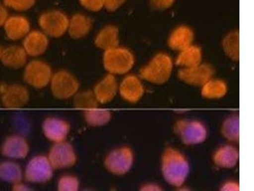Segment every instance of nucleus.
Returning a JSON list of instances; mask_svg holds the SVG:
<instances>
[{"mask_svg": "<svg viewBox=\"0 0 254 191\" xmlns=\"http://www.w3.org/2000/svg\"><path fill=\"white\" fill-rule=\"evenodd\" d=\"M190 163L182 152L172 147L165 148L161 158V171L165 181L175 188H180L187 181Z\"/></svg>", "mask_w": 254, "mask_h": 191, "instance_id": "1", "label": "nucleus"}, {"mask_svg": "<svg viewBox=\"0 0 254 191\" xmlns=\"http://www.w3.org/2000/svg\"><path fill=\"white\" fill-rule=\"evenodd\" d=\"M140 190L142 191H162V188L155 183H147L142 186Z\"/></svg>", "mask_w": 254, "mask_h": 191, "instance_id": "37", "label": "nucleus"}, {"mask_svg": "<svg viewBox=\"0 0 254 191\" xmlns=\"http://www.w3.org/2000/svg\"><path fill=\"white\" fill-rule=\"evenodd\" d=\"M174 131L183 144L187 145L201 144L208 136L205 125L197 120H179L174 124Z\"/></svg>", "mask_w": 254, "mask_h": 191, "instance_id": "4", "label": "nucleus"}, {"mask_svg": "<svg viewBox=\"0 0 254 191\" xmlns=\"http://www.w3.org/2000/svg\"><path fill=\"white\" fill-rule=\"evenodd\" d=\"M221 191H240L239 184L234 181H228L221 186Z\"/></svg>", "mask_w": 254, "mask_h": 191, "instance_id": "36", "label": "nucleus"}, {"mask_svg": "<svg viewBox=\"0 0 254 191\" xmlns=\"http://www.w3.org/2000/svg\"><path fill=\"white\" fill-rule=\"evenodd\" d=\"M228 91V86L225 82L211 79L201 86V95L205 99H219L225 96Z\"/></svg>", "mask_w": 254, "mask_h": 191, "instance_id": "25", "label": "nucleus"}, {"mask_svg": "<svg viewBox=\"0 0 254 191\" xmlns=\"http://www.w3.org/2000/svg\"><path fill=\"white\" fill-rule=\"evenodd\" d=\"M173 63L169 55L159 53L139 71V78L149 83L162 85L171 78Z\"/></svg>", "mask_w": 254, "mask_h": 191, "instance_id": "2", "label": "nucleus"}, {"mask_svg": "<svg viewBox=\"0 0 254 191\" xmlns=\"http://www.w3.org/2000/svg\"><path fill=\"white\" fill-rule=\"evenodd\" d=\"M193 32L187 26H180L175 29L169 39V45L172 49L179 52L192 45Z\"/></svg>", "mask_w": 254, "mask_h": 191, "instance_id": "21", "label": "nucleus"}, {"mask_svg": "<svg viewBox=\"0 0 254 191\" xmlns=\"http://www.w3.org/2000/svg\"><path fill=\"white\" fill-rule=\"evenodd\" d=\"M99 102L93 91L78 92L73 96V105L79 110L87 111L98 107Z\"/></svg>", "mask_w": 254, "mask_h": 191, "instance_id": "29", "label": "nucleus"}, {"mask_svg": "<svg viewBox=\"0 0 254 191\" xmlns=\"http://www.w3.org/2000/svg\"><path fill=\"white\" fill-rule=\"evenodd\" d=\"M81 3L88 10L97 12L104 6L103 0H80Z\"/></svg>", "mask_w": 254, "mask_h": 191, "instance_id": "33", "label": "nucleus"}, {"mask_svg": "<svg viewBox=\"0 0 254 191\" xmlns=\"http://www.w3.org/2000/svg\"><path fill=\"white\" fill-rule=\"evenodd\" d=\"M29 97L28 89L21 84H0V98L6 108L23 107L28 103Z\"/></svg>", "mask_w": 254, "mask_h": 191, "instance_id": "10", "label": "nucleus"}, {"mask_svg": "<svg viewBox=\"0 0 254 191\" xmlns=\"http://www.w3.org/2000/svg\"><path fill=\"white\" fill-rule=\"evenodd\" d=\"M95 44L105 51L119 47V29L113 26H106L97 35Z\"/></svg>", "mask_w": 254, "mask_h": 191, "instance_id": "22", "label": "nucleus"}, {"mask_svg": "<svg viewBox=\"0 0 254 191\" xmlns=\"http://www.w3.org/2000/svg\"><path fill=\"white\" fill-rule=\"evenodd\" d=\"M3 1L6 6L18 11L28 10L35 3V0H3Z\"/></svg>", "mask_w": 254, "mask_h": 191, "instance_id": "32", "label": "nucleus"}, {"mask_svg": "<svg viewBox=\"0 0 254 191\" xmlns=\"http://www.w3.org/2000/svg\"><path fill=\"white\" fill-rule=\"evenodd\" d=\"M84 119L90 126L101 127L111 121L112 114L110 110L96 107L84 111Z\"/></svg>", "mask_w": 254, "mask_h": 191, "instance_id": "27", "label": "nucleus"}, {"mask_svg": "<svg viewBox=\"0 0 254 191\" xmlns=\"http://www.w3.org/2000/svg\"><path fill=\"white\" fill-rule=\"evenodd\" d=\"M70 128V125L67 121L55 117L46 118L42 124L44 135L47 139L54 143L66 140Z\"/></svg>", "mask_w": 254, "mask_h": 191, "instance_id": "13", "label": "nucleus"}, {"mask_svg": "<svg viewBox=\"0 0 254 191\" xmlns=\"http://www.w3.org/2000/svg\"><path fill=\"white\" fill-rule=\"evenodd\" d=\"M54 169L47 156L33 157L27 164L24 172V178L29 183L44 184L51 181Z\"/></svg>", "mask_w": 254, "mask_h": 191, "instance_id": "7", "label": "nucleus"}, {"mask_svg": "<svg viewBox=\"0 0 254 191\" xmlns=\"http://www.w3.org/2000/svg\"><path fill=\"white\" fill-rule=\"evenodd\" d=\"M134 63V56L126 48H113L104 54V67L109 74L113 76L127 74L133 68Z\"/></svg>", "mask_w": 254, "mask_h": 191, "instance_id": "3", "label": "nucleus"}, {"mask_svg": "<svg viewBox=\"0 0 254 191\" xmlns=\"http://www.w3.org/2000/svg\"><path fill=\"white\" fill-rule=\"evenodd\" d=\"M24 172L19 164L12 161H3L0 163V179L11 184L22 182Z\"/></svg>", "mask_w": 254, "mask_h": 191, "instance_id": "23", "label": "nucleus"}, {"mask_svg": "<svg viewBox=\"0 0 254 191\" xmlns=\"http://www.w3.org/2000/svg\"><path fill=\"white\" fill-rule=\"evenodd\" d=\"M52 68L42 61L35 60L25 68L23 77L25 83L35 89H44L49 86L53 76Z\"/></svg>", "mask_w": 254, "mask_h": 191, "instance_id": "8", "label": "nucleus"}, {"mask_svg": "<svg viewBox=\"0 0 254 191\" xmlns=\"http://www.w3.org/2000/svg\"><path fill=\"white\" fill-rule=\"evenodd\" d=\"M12 190L14 191H30V188L22 182L13 184Z\"/></svg>", "mask_w": 254, "mask_h": 191, "instance_id": "39", "label": "nucleus"}, {"mask_svg": "<svg viewBox=\"0 0 254 191\" xmlns=\"http://www.w3.org/2000/svg\"><path fill=\"white\" fill-rule=\"evenodd\" d=\"M2 155L11 159H23L28 156V140L21 135H11L4 140L1 147Z\"/></svg>", "mask_w": 254, "mask_h": 191, "instance_id": "14", "label": "nucleus"}, {"mask_svg": "<svg viewBox=\"0 0 254 191\" xmlns=\"http://www.w3.org/2000/svg\"><path fill=\"white\" fill-rule=\"evenodd\" d=\"M214 74V70L208 64H199L193 67L183 68L178 73V78L183 83L192 86H202Z\"/></svg>", "mask_w": 254, "mask_h": 191, "instance_id": "12", "label": "nucleus"}, {"mask_svg": "<svg viewBox=\"0 0 254 191\" xmlns=\"http://www.w3.org/2000/svg\"><path fill=\"white\" fill-rule=\"evenodd\" d=\"M93 92L100 104L112 101L119 93V84L115 76L109 74L104 77L95 86Z\"/></svg>", "mask_w": 254, "mask_h": 191, "instance_id": "16", "label": "nucleus"}, {"mask_svg": "<svg viewBox=\"0 0 254 191\" xmlns=\"http://www.w3.org/2000/svg\"><path fill=\"white\" fill-rule=\"evenodd\" d=\"M240 154L237 148L226 145L220 147L213 155V162L217 167L222 169H231L238 165Z\"/></svg>", "mask_w": 254, "mask_h": 191, "instance_id": "17", "label": "nucleus"}, {"mask_svg": "<svg viewBox=\"0 0 254 191\" xmlns=\"http://www.w3.org/2000/svg\"><path fill=\"white\" fill-rule=\"evenodd\" d=\"M27 57L23 47L11 46L4 49L0 60L5 67L18 69L26 65Z\"/></svg>", "mask_w": 254, "mask_h": 191, "instance_id": "20", "label": "nucleus"}, {"mask_svg": "<svg viewBox=\"0 0 254 191\" xmlns=\"http://www.w3.org/2000/svg\"><path fill=\"white\" fill-rule=\"evenodd\" d=\"M202 53L200 48L190 45V47L180 51L176 60V64L183 68L195 67L201 63Z\"/></svg>", "mask_w": 254, "mask_h": 191, "instance_id": "24", "label": "nucleus"}, {"mask_svg": "<svg viewBox=\"0 0 254 191\" xmlns=\"http://www.w3.org/2000/svg\"><path fill=\"white\" fill-rule=\"evenodd\" d=\"M8 12L2 4H0V26L5 23L8 18Z\"/></svg>", "mask_w": 254, "mask_h": 191, "instance_id": "38", "label": "nucleus"}, {"mask_svg": "<svg viewBox=\"0 0 254 191\" xmlns=\"http://www.w3.org/2000/svg\"><path fill=\"white\" fill-rule=\"evenodd\" d=\"M47 157L54 170L72 167L77 161L75 150L66 141L54 143Z\"/></svg>", "mask_w": 254, "mask_h": 191, "instance_id": "9", "label": "nucleus"}, {"mask_svg": "<svg viewBox=\"0 0 254 191\" xmlns=\"http://www.w3.org/2000/svg\"><path fill=\"white\" fill-rule=\"evenodd\" d=\"M134 153L130 147L122 146L112 150L104 159V167L111 174L123 176L134 163Z\"/></svg>", "mask_w": 254, "mask_h": 191, "instance_id": "5", "label": "nucleus"}, {"mask_svg": "<svg viewBox=\"0 0 254 191\" xmlns=\"http://www.w3.org/2000/svg\"><path fill=\"white\" fill-rule=\"evenodd\" d=\"M4 25L6 35L9 39L12 40L24 37L30 29L28 20L21 16H13L8 18Z\"/></svg>", "mask_w": 254, "mask_h": 191, "instance_id": "19", "label": "nucleus"}, {"mask_svg": "<svg viewBox=\"0 0 254 191\" xmlns=\"http://www.w3.org/2000/svg\"><path fill=\"white\" fill-rule=\"evenodd\" d=\"M119 93L122 98L130 103H136L144 94V88L139 77L129 75L119 86Z\"/></svg>", "mask_w": 254, "mask_h": 191, "instance_id": "15", "label": "nucleus"}, {"mask_svg": "<svg viewBox=\"0 0 254 191\" xmlns=\"http://www.w3.org/2000/svg\"><path fill=\"white\" fill-rule=\"evenodd\" d=\"M49 46V40L44 33L34 31L29 33L23 42V48L27 54L31 56H38L44 54Z\"/></svg>", "mask_w": 254, "mask_h": 191, "instance_id": "18", "label": "nucleus"}, {"mask_svg": "<svg viewBox=\"0 0 254 191\" xmlns=\"http://www.w3.org/2000/svg\"><path fill=\"white\" fill-rule=\"evenodd\" d=\"M49 85L54 96L63 100L73 97L79 89L78 79L65 70H61L54 74Z\"/></svg>", "mask_w": 254, "mask_h": 191, "instance_id": "6", "label": "nucleus"}, {"mask_svg": "<svg viewBox=\"0 0 254 191\" xmlns=\"http://www.w3.org/2000/svg\"><path fill=\"white\" fill-rule=\"evenodd\" d=\"M69 19L64 13L60 11H51L40 16L39 24L41 28L48 35L52 37H60L67 31Z\"/></svg>", "mask_w": 254, "mask_h": 191, "instance_id": "11", "label": "nucleus"}, {"mask_svg": "<svg viewBox=\"0 0 254 191\" xmlns=\"http://www.w3.org/2000/svg\"><path fill=\"white\" fill-rule=\"evenodd\" d=\"M80 183L77 177L73 175H65L61 177L58 182L57 188L60 191H78Z\"/></svg>", "mask_w": 254, "mask_h": 191, "instance_id": "31", "label": "nucleus"}, {"mask_svg": "<svg viewBox=\"0 0 254 191\" xmlns=\"http://www.w3.org/2000/svg\"><path fill=\"white\" fill-rule=\"evenodd\" d=\"M92 26L91 19L82 14L74 15L69 22V33L74 39L87 35Z\"/></svg>", "mask_w": 254, "mask_h": 191, "instance_id": "26", "label": "nucleus"}, {"mask_svg": "<svg viewBox=\"0 0 254 191\" xmlns=\"http://www.w3.org/2000/svg\"><path fill=\"white\" fill-rule=\"evenodd\" d=\"M175 0H151L152 5L158 9L170 7L174 3Z\"/></svg>", "mask_w": 254, "mask_h": 191, "instance_id": "35", "label": "nucleus"}, {"mask_svg": "<svg viewBox=\"0 0 254 191\" xmlns=\"http://www.w3.org/2000/svg\"><path fill=\"white\" fill-rule=\"evenodd\" d=\"M126 0H103L104 6L110 11L117 10Z\"/></svg>", "mask_w": 254, "mask_h": 191, "instance_id": "34", "label": "nucleus"}, {"mask_svg": "<svg viewBox=\"0 0 254 191\" xmlns=\"http://www.w3.org/2000/svg\"><path fill=\"white\" fill-rule=\"evenodd\" d=\"M222 47L227 56L235 61L239 60V33L238 31H233L224 38L222 42Z\"/></svg>", "mask_w": 254, "mask_h": 191, "instance_id": "30", "label": "nucleus"}, {"mask_svg": "<svg viewBox=\"0 0 254 191\" xmlns=\"http://www.w3.org/2000/svg\"><path fill=\"white\" fill-rule=\"evenodd\" d=\"M3 48L1 46H0V60H1V57L2 55V53H3Z\"/></svg>", "mask_w": 254, "mask_h": 191, "instance_id": "40", "label": "nucleus"}, {"mask_svg": "<svg viewBox=\"0 0 254 191\" xmlns=\"http://www.w3.org/2000/svg\"><path fill=\"white\" fill-rule=\"evenodd\" d=\"M221 132L222 136L231 142H238L240 140V118L232 115L222 122Z\"/></svg>", "mask_w": 254, "mask_h": 191, "instance_id": "28", "label": "nucleus"}]
</instances>
